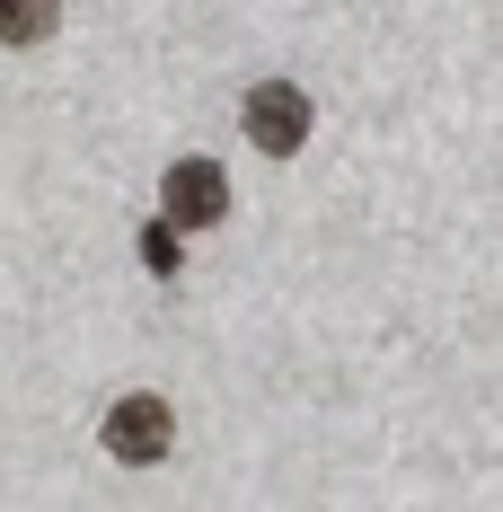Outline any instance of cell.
I'll return each instance as SVG.
<instances>
[{"instance_id":"6da1fadb","label":"cell","mask_w":503,"mask_h":512,"mask_svg":"<svg viewBox=\"0 0 503 512\" xmlns=\"http://www.w3.org/2000/svg\"><path fill=\"white\" fill-rule=\"evenodd\" d=\"M168 442H177V415H168V398L133 389V398H115V407H106V451H115L124 468L168 460Z\"/></svg>"},{"instance_id":"7a4b0ae2","label":"cell","mask_w":503,"mask_h":512,"mask_svg":"<svg viewBox=\"0 0 503 512\" xmlns=\"http://www.w3.org/2000/svg\"><path fill=\"white\" fill-rule=\"evenodd\" d=\"M239 124H248V142L265 159H292L309 142V98L292 89V80H256L248 89V106H239Z\"/></svg>"},{"instance_id":"3957f363","label":"cell","mask_w":503,"mask_h":512,"mask_svg":"<svg viewBox=\"0 0 503 512\" xmlns=\"http://www.w3.org/2000/svg\"><path fill=\"white\" fill-rule=\"evenodd\" d=\"M159 204H168V230H212V221L230 212V177H221L212 159H177V168L159 177Z\"/></svg>"},{"instance_id":"277c9868","label":"cell","mask_w":503,"mask_h":512,"mask_svg":"<svg viewBox=\"0 0 503 512\" xmlns=\"http://www.w3.org/2000/svg\"><path fill=\"white\" fill-rule=\"evenodd\" d=\"M62 27V0H0V45H45Z\"/></svg>"},{"instance_id":"5b68a950","label":"cell","mask_w":503,"mask_h":512,"mask_svg":"<svg viewBox=\"0 0 503 512\" xmlns=\"http://www.w3.org/2000/svg\"><path fill=\"white\" fill-rule=\"evenodd\" d=\"M177 230H168V221H159V230H142V265H151V274H177Z\"/></svg>"}]
</instances>
